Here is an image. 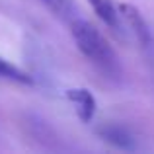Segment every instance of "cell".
<instances>
[{
	"label": "cell",
	"instance_id": "cell-1",
	"mask_svg": "<svg viewBox=\"0 0 154 154\" xmlns=\"http://www.w3.org/2000/svg\"><path fill=\"white\" fill-rule=\"evenodd\" d=\"M70 33L78 51L103 76H107L111 80H119L123 76V66L119 63V57H117L115 49L109 45V41L90 22H86L82 18H74L70 22Z\"/></svg>",
	"mask_w": 154,
	"mask_h": 154
},
{
	"label": "cell",
	"instance_id": "cell-3",
	"mask_svg": "<svg viewBox=\"0 0 154 154\" xmlns=\"http://www.w3.org/2000/svg\"><path fill=\"white\" fill-rule=\"evenodd\" d=\"M64 98L68 100L76 109V115L82 123H92L98 111V102L94 94L88 88H70L64 92Z\"/></svg>",
	"mask_w": 154,
	"mask_h": 154
},
{
	"label": "cell",
	"instance_id": "cell-2",
	"mask_svg": "<svg viewBox=\"0 0 154 154\" xmlns=\"http://www.w3.org/2000/svg\"><path fill=\"white\" fill-rule=\"evenodd\" d=\"M119 14L121 18L127 22V26L133 29L137 41L144 47V49H150L154 45V37H152V29L146 23V20L143 18L140 10L133 4H119Z\"/></svg>",
	"mask_w": 154,
	"mask_h": 154
},
{
	"label": "cell",
	"instance_id": "cell-6",
	"mask_svg": "<svg viewBox=\"0 0 154 154\" xmlns=\"http://www.w3.org/2000/svg\"><path fill=\"white\" fill-rule=\"evenodd\" d=\"M39 2H41L51 14H55L57 18L64 20V22H68V23L74 18H78V16H76V4L72 2V0H39Z\"/></svg>",
	"mask_w": 154,
	"mask_h": 154
},
{
	"label": "cell",
	"instance_id": "cell-4",
	"mask_svg": "<svg viewBox=\"0 0 154 154\" xmlns=\"http://www.w3.org/2000/svg\"><path fill=\"white\" fill-rule=\"evenodd\" d=\"M96 133H98V137L102 140H105L107 144H111V146L119 148V150H123V152H135L137 150L135 137L125 127H121V125H113V123L102 125V127H98Z\"/></svg>",
	"mask_w": 154,
	"mask_h": 154
},
{
	"label": "cell",
	"instance_id": "cell-5",
	"mask_svg": "<svg viewBox=\"0 0 154 154\" xmlns=\"http://www.w3.org/2000/svg\"><path fill=\"white\" fill-rule=\"evenodd\" d=\"M94 10V14L102 20V23H105V27L119 35L121 31V14H119V6L111 2V0H88Z\"/></svg>",
	"mask_w": 154,
	"mask_h": 154
},
{
	"label": "cell",
	"instance_id": "cell-7",
	"mask_svg": "<svg viewBox=\"0 0 154 154\" xmlns=\"http://www.w3.org/2000/svg\"><path fill=\"white\" fill-rule=\"evenodd\" d=\"M0 78L12 80V82H18V84H33V76L23 72L22 68H18L16 64L8 63L2 57H0Z\"/></svg>",
	"mask_w": 154,
	"mask_h": 154
}]
</instances>
